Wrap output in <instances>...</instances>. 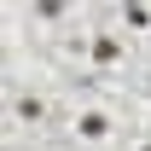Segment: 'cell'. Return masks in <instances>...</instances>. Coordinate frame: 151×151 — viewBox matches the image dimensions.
<instances>
[{
	"instance_id": "obj_2",
	"label": "cell",
	"mask_w": 151,
	"mask_h": 151,
	"mask_svg": "<svg viewBox=\"0 0 151 151\" xmlns=\"http://www.w3.org/2000/svg\"><path fill=\"white\" fill-rule=\"evenodd\" d=\"M81 134H87V139H105V134H111V122H105L99 111H87V116H81Z\"/></svg>"
},
{
	"instance_id": "obj_3",
	"label": "cell",
	"mask_w": 151,
	"mask_h": 151,
	"mask_svg": "<svg viewBox=\"0 0 151 151\" xmlns=\"http://www.w3.org/2000/svg\"><path fill=\"white\" fill-rule=\"evenodd\" d=\"M18 116H23V122H41L47 105H41V99H18Z\"/></svg>"
},
{
	"instance_id": "obj_1",
	"label": "cell",
	"mask_w": 151,
	"mask_h": 151,
	"mask_svg": "<svg viewBox=\"0 0 151 151\" xmlns=\"http://www.w3.org/2000/svg\"><path fill=\"white\" fill-rule=\"evenodd\" d=\"M93 58H99V64H116V58H122V41L99 35V41H93Z\"/></svg>"
}]
</instances>
